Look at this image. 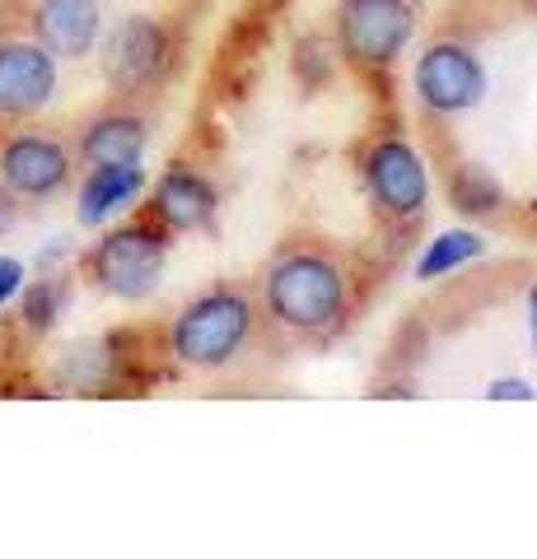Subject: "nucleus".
Instances as JSON below:
<instances>
[{"mask_svg": "<svg viewBox=\"0 0 537 559\" xmlns=\"http://www.w3.org/2000/svg\"><path fill=\"white\" fill-rule=\"evenodd\" d=\"M262 331L285 345H332L355 318V261L323 238H294L271 252L253 285Z\"/></svg>", "mask_w": 537, "mask_h": 559, "instance_id": "nucleus-1", "label": "nucleus"}, {"mask_svg": "<svg viewBox=\"0 0 537 559\" xmlns=\"http://www.w3.org/2000/svg\"><path fill=\"white\" fill-rule=\"evenodd\" d=\"M262 312L253 289L244 285H211L197 299H187L164 331V355L187 373L215 378L238 369L262 345Z\"/></svg>", "mask_w": 537, "mask_h": 559, "instance_id": "nucleus-2", "label": "nucleus"}, {"mask_svg": "<svg viewBox=\"0 0 537 559\" xmlns=\"http://www.w3.org/2000/svg\"><path fill=\"white\" fill-rule=\"evenodd\" d=\"M355 178L374 210V219L388 234H411L435 205V173L425 150L407 131L384 127L370 131L355 150Z\"/></svg>", "mask_w": 537, "mask_h": 559, "instance_id": "nucleus-3", "label": "nucleus"}, {"mask_svg": "<svg viewBox=\"0 0 537 559\" xmlns=\"http://www.w3.org/2000/svg\"><path fill=\"white\" fill-rule=\"evenodd\" d=\"M332 47L341 70L360 80H388L421 38V0H337Z\"/></svg>", "mask_w": 537, "mask_h": 559, "instance_id": "nucleus-4", "label": "nucleus"}, {"mask_svg": "<svg viewBox=\"0 0 537 559\" xmlns=\"http://www.w3.org/2000/svg\"><path fill=\"white\" fill-rule=\"evenodd\" d=\"M168 252H173V234H164L141 210L136 219H122L117 229L103 234L94 248L80 257V271L98 294H108V299L141 304L160 289Z\"/></svg>", "mask_w": 537, "mask_h": 559, "instance_id": "nucleus-5", "label": "nucleus"}, {"mask_svg": "<svg viewBox=\"0 0 537 559\" xmlns=\"http://www.w3.org/2000/svg\"><path fill=\"white\" fill-rule=\"evenodd\" d=\"M491 90L487 61L467 38H430L411 57V94L425 108V117L454 121L481 108V98Z\"/></svg>", "mask_w": 537, "mask_h": 559, "instance_id": "nucleus-6", "label": "nucleus"}, {"mask_svg": "<svg viewBox=\"0 0 537 559\" xmlns=\"http://www.w3.org/2000/svg\"><path fill=\"white\" fill-rule=\"evenodd\" d=\"M178 38L154 14H127L113 33H103V80L117 98H141L173 75Z\"/></svg>", "mask_w": 537, "mask_h": 559, "instance_id": "nucleus-7", "label": "nucleus"}, {"mask_svg": "<svg viewBox=\"0 0 537 559\" xmlns=\"http://www.w3.org/2000/svg\"><path fill=\"white\" fill-rule=\"evenodd\" d=\"M75 178V150L43 131H14L0 140V187L20 201H51Z\"/></svg>", "mask_w": 537, "mask_h": 559, "instance_id": "nucleus-8", "label": "nucleus"}, {"mask_svg": "<svg viewBox=\"0 0 537 559\" xmlns=\"http://www.w3.org/2000/svg\"><path fill=\"white\" fill-rule=\"evenodd\" d=\"M145 215L173 238L201 234V229H211L220 215V187L201 164L173 159L160 178L145 187Z\"/></svg>", "mask_w": 537, "mask_h": 559, "instance_id": "nucleus-9", "label": "nucleus"}, {"mask_svg": "<svg viewBox=\"0 0 537 559\" xmlns=\"http://www.w3.org/2000/svg\"><path fill=\"white\" fill-rule=\"evenodd\" d=\"M57 98V57L33 38H0V112L38 117Z\"/></svg>", "mask_w": 537, "mask_h": 559, "instance_id": "nucleus-10", "label": "nucleus"}, {"mask_svg": "<svg viewBox=\"0 0 537 559\" xmlns=\"http://www.w3.org/2000/svg\"><path fill=\"white\" fill-rule=\"evenodd\" d=\"M28 38L57 61H84L103 43V0H33Z\"/></svg>", "mask_w": 537, "mask_h": 559, "instance_id": "nucleus-11", "label": "nucleus"}, {"mask_svg": "<svg viewBox=\"0 0 537 559\" xmlns=\"http://www.w3.org/2000/svg\"><path fill=\"white\" fill-rule=\"evenodd\" d=\"M145 150H150V117L141 108H103L75 135V159L84 168L145 164Z\"/></svg>", "mask_w": 537, "mask_h": 559, "instance_id": "nucleus-12", "label": "nucleus"}, {"mask_svg": "<svg viewBox=\"0 0 537 559\" xmlns=\"http://www.w3.org/2000/svg\"><path fill=\"white\" fill-rule=\"evenodd\" d=\"M145 164H98V168H84V182H80V197H75V219L84 229H103L108 219L127 215L145 201Z\"/></svg>", "mask_w": 537, "mask_h": 559, "instance_id": "nucleus-13", "label": "nucleus"}, {"mask_svg": "<svg viewBox=\"0 0 537 559\" xmlns=\"http://www.w3.org/2000/svg\"><path fill=\"white\" fill-rule=\"evenodd\" d=\"M481 257H487V238L477 229H440L435 238L421 242V252L411 261V280L416 285H435V280L458 275Z\"/></svg>", "mask_w": 537, "mask_h": 559, "instance_id": "nucleus-14", "label": "nucleus"}, {"mask_svg": "<svg viewBox=\"0 0 537 559\" xmlns=\"http://www.w3.org/2000/svg\"><path fill=\"white\" fill-rule=\"evenodd\" d=\"M444 191H448V205L467 219H500L510 210V191L481 164H454L444 178Z\"/></svg>", "mask_w": 537, "mask_h": 559, "instance_id": "nucleus-15", "label": "nucleus"}, {"mask_svg": "<svg viewBox=\"0 0 537 559\" xmlns=\"http://www.w3.org/2000/svg\"><path fill=\"white\" fill-rule=\"evenodd\" d=\"M61 312H66V285L57 275H43L20 289V326L28 336H47L61 322Z\"/></svg>", "mask_w": 537, "mask_h": 559, "instance_id": "nucleus-16", "label": "nucleus"}, {"mask_svg": "<svg viewBox=\"0 0 537 559\" xmlns=\"http://www.w3.org/2000/svg\"><path fill=\"white\" fill-rule=\"evenodd\" d=\"M290 66H294V80H300L304 90H323V84L341 70L337 47H332V38H323V33H308V38L294 43Z\"/></svg>", "mask_w": 537, "mask_h": 559, "instance_id": "nucleus-17", "label": "nucleus"}, {"mask_svg": "<svg viewBox=\"0 0 537 559\" xmlns=\"http://www.w3.org/2000/svg\"><path fill=\"white\" fill-rule=\"evenodd\" d=\"M481 396H487V401H537V382L518 378V373H505V378H491Z\"/></svg>", "mask_w": 537, "mask_h": 559, "instance_id": "nucleus-18", "label": "nucleus"}, {"mask_svg": "<svg viewBox=\"0 0 537 559\" xmlns=\"http://www.w3.org/2000/svg\"><path fill=\"white\" fill-rule=\"evenodd\" d=\"M24 289V261L20 257H0V308L10 299H20Z\"/></svg>", "mask_w": 537, "mask_h": 559, "instance_id": "nucleus-19", "label": "nucleus"}, {"mask_svg": "<svg viewBox=\"0 0 537 559\" xmlns=\"http://www.w3.org/2000/svg\"><path fill=\"white\" fill-rule=\"evenodd\" d=\"M14 224H20V197L0 187V234H10Z\"/></svg>", "mask_w": 537, "mask_h": 559, "instance_id": "nucleus-20", "label": "nucleus"}, {"mask_svg": "<svg viewBox=\"0 0 537 559\" xmlns=\"http://www.w3.org/2000/svg\"><path fill=\"white\" fill-rule=\"evenodd\" d=\"M524 322H528V345H533V359H537V280L524 294Z\"/></svg>", "mask_w": 537, "mask_h": 559, "instance_id": "nucleus-21", "label": "nucleus"}, {"mask_svg": "<svg viewBox=\"0 0 537 559\" xmlns=\"http://www.w3.org/2000/svg\"><path fill=\"white\" fill-rule=\"evenodd\" d=\"M528 10H533V20H537V0H528Z\"/></svg>", "mask_w": 537, "mask_h": 559, "instance_id": "nucleus-22", "label": "nucleus"}, {"mask_svg": "<svg viewBox=\"0 0 537 559\" xmlns=\"http://www.w3.org/2000/svg\"><path fill=\"white\" fill-rule=\"evenodd\" d=\"M533 219H537V201H533Z\"/></svg>", "mask_w": 537, "mask_h": 559, "instance_id": "nucleus-23", "label": "nucleus"}, {"mask_svg": "<svg viewBox=\"0 0 537 559\" xmlns=\"http://www.w3.org/2000/svg\"><path fill=\"white\" fill-rule=\"evenodd\" d=\"M0 127H5V112H0Z\"/></svg>", "mask_w": 537, "mask_h": 559, "instance_id": "nucleus-24", "label": "nucleus"}]
</instances>
